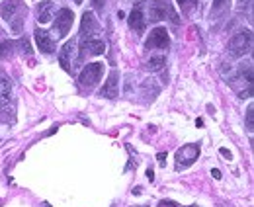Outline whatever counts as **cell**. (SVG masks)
<instances>
[{
    "label": "cell",
    "instance_id": "cell-10",
    "mask_svg": "<svg viewBox=\"0 0 254 207\" xmlns=\"http://www.w3.org/2000/svg\"><path fill=\"white\" fill-rule=\"evenodd\" d=\"M127 23H129V27H131L133 31H137V33H141V31L145 29V18H143V10H141L139 6H135V8L131 10V14H129V18H127Z\"/></svg>",
    "mask_w": 254,
    "mask_h": 207
},
{
    "label": "cell",
    "instance_id": "cell-24",
    "mask_svg": "<svg viewBox=\"0 0 254 207\" xmlns=\"http://www.w3.org/2000/svg\"><path fill=\"white\" fill-rule=\"evenodd\" d=\"M75 2H76V4H82V0H75Z\"/></svg>",
    "mask_w": 254,
    "mask_h": 207
},
{
    "label": "cell",
    "instance_id": "cell-11",
    "mask_svg": "<svg viewBox=\"0 0 254 207\" xmlns=\"http://www.w3.org/2000/svg\"><path fill=\"white\" fill-rule=\"evenodd\" d=\"M53 16H55V4H53V2L45 0V2H41V4L37 6V20H39L41 23H49V22L53 20Z\"/></svg>",
    "mask_w": 254,
    "mask_h": 207
},
{
    "label": "cell",
    "instance_id": "cell-16",
    "mask_svg": "<svg viewBox=\"0 0 254 207\" xmlns=\"http://www.w3.org/2000/svg\"><path fill=\"white\" fill-rule=\"evenodd\" d=\"M166 65V57H151V61H149V69L151 70H160L162 67Z\"/></svg>",
    "mask_w": 254,
    "mask_h": 207
},
{
    "label": "cell",
    "instance_id": "cell-15",
    "mask_svg": "<svg viewBox=\"0 0 254 207\" xmlns=\"http://www.w3.org/2000/svg\"><path fill=\"white\" fill-rule=\"evenodd\" d=\"M90 33V31H94V16L88 12V14H84L82 16V25H80V35H84V33Z\"/></svg>",
    "mask_w": 254,
    "mask_h": 207
},
{
    "label": "cell",
    "instance_id": "cell-23",
    "mask_svg": "<svg viewBox=\"0 0 254 207\" xmlns=\"http://www.w3.org/2000/svg\"><path fill=\"white\" fill-rule=\"evenodd\" d=\"M156 159H158V161H160V162H162V161H164V159H166V155H164V153H158V157H156Z\"/></svg>",
    "mask_w": 254,
    "mask_h": 207
},
{
    "label": "cell",
    "instance_id": "cell-4",
    "mask_svg": "<svg viewBox=\"0 0 254 207\" xmlns=\"http://www.w3.org/2000/svg\"><path fill=\"white\" fill-rule=\"evenodd\" d=\"M73 22H75V14H73V10H69V8L59 10L57 20H55V25H53V29H55L57 37H65V35L71 31Z\"/></svg>",
    "mask_w": 254,
    "mask_h": 207
},
{
    "label": "cell",
    "instance_id": "cell-22",
    "mask_svg": "<svg viewBox=\"0 0 254 207\" xmlns=\"http://www.w3.org/2000/svg\"><path fill=\"white\" fill-rule=\"evenodd\" d=\"M156 207H178V206H176L174 202H160Z\"/></svg>",
    "mask_w": 254,
    "mask_h": 207
},
{
    "label": "cell",
    "instance_id": "cell-25",
    "mask_svg": "<svg viewBox=\"0 0 254 207\" xmlns=\"http://www.w3.org/2000/svg\"><path fill=\"white\" fill-rule=\"evenodd\" d=\"M239 2H245V0H239Z\"/></svg>",
    "mask_w": 254,
    "mask_h": 207
},
{
    "label": "cell",
    "instance_id": "cell-8",
    "mask_svg": "<svg viewBox=\"0 0 254 207\" xmlns=\"http://www.w3.org/2000/svg\"><path fill=\"white\" fill-rule=\"evenodd\" d=\"M75 53H76V41L71 39V41H67V43L63 45V49H61V53H59V63H61V67H63L65 70H71Z\"/></svg>",
    "mask_w": 254,
    "mask_h": 207
},
{
    "label": "cell",
    "instance_id": "cell-2",
    "mask_svg": "<svg viewBox=\"0 0 254 207\" xmlns=\"http://www.w3.org/2000/svg\"><path fill=\"white\" fill-rule=\"evenodd\" d=\"M166 18H170L174 23H178V16L174 14L168 0H152L151 2V20L160 22V20H166Z\"/></svg>",
    "mask_w": 254,
    "mask_h": 207
},
{
    "label": "cell",
    "instance_id": "cell-1",
    "mask_svg": "<svg viewBox=\"0 0 254 207\" xmlns=\"http://www.w3.org/2000/svg\"><path fill=\"white\" fill-rule=\"evenodd\" d=\"M251 47H253V33L251 31H243L229 41V53L235 57H245L251 51Z\"/></svg>",
    "mask_w": 254,
    "mask_h": 207
},
{
    "label": "cell",
    "instance_id": "cell-5",
    "mask_svg": "<svg viewBox=\"0 0 254 207\" xmlns=\"http://www.w3.org/2000/svg\"><path fill=\"white\" fill-rule=\"evenodd\" d=\"M168 45H170V37H168L166 27H154L149 33L147 43H145L147 49H166Z\"/></svg>",
    "mask_w": 254,
    "mask_h": 207
},
{
    "label": "cell",
    "instance_id": "cell-21",
    "mask_svg": "<svg viewBox=\"0 0 254 207\" xmlns=\"http://www.w3.org/2000/svg\"><path fill=\"white\" fill-rule=\"evenodd\" d=\"M227 0H213V10H219Z\"/></svg>",
    "mask_w": 254,
    "mask_h": 207
},
{
    "label": "cell",
    "instance_id": "cell-6",
    "mask_svg": "<svg viewBox=\"0 0 254 207\" xmlns=\"http://www.w3.org/2000/svg\"><path fill=\"white\" fill-rule=\"evenodd\" d=\"M82 47L88 49L92 55H102L106 51V41L98 31H90L88 37L82 41Z\"/></svg>",
    "mask_w": 254,
    "mask_h": 207
},
{
    "label": "cell",
    "instance_id": "cell-7",
    "mask_svg": "<svg viewBox=\"0 0 254 207\" xmlns=\"http://www.w3.org/2000/svg\"><path fill=\"white\" fill-rule=\"evenodd\" d=\"M33 37H35V43H37V49L41 51V53H53L55 51V41H53V37L45 31V29H35L33 31Z\"/></svg>",
    "mask_w": 254,
    "mask_h": 207
},
{
    "label": "cell",
    "instance_id": "cell-9",
    "mask_svg": "<svg viewBox=\"0 0 254 207\" xmlns=\"http://www.w3.org/2000/svg\"><path fill=\"white\" fill-rule=\"evenodd\" d=\"M118 88H120V74H118L116 70H112L110 76H108V80L104 82L100 94H102L104 98H116V96H118Z\"/></svg>",
    "mask_w": 254,
    "mask_h": 207
},
{
    "label": "cell",
    "instance_id": "cell-3",
    "mask_svg": "<svg viewBox=\"0 0 254 207\" xmlns=\"http://www.w3.org/2000/svg\"><path fill=\"white\" fill-rule=\"evenodd\" d=\"M102 74H104V63H90L78 74V84H82V86H94L102 78Z\"/></svg>",
    "mask_w": 254,
    "mask_h": 207
},
{
    "label": "cell",
    "instance_id": "cell-17",
    "mask_svg": "<svg viewBox=\"0 0 254 207\" xmlns=\"http://www.w3.org/2000/svg\"><path fill=\"white\" fill-rule=\"evenodd\" d=\"M12 51H14L12 41H4V43H0V59H10V57H12Z\"/></svg>",
    "mask_w": 254,
    "mask_h": 207
},
{
    "label": "cell",
    "instance_id": "cell-13",
    "mask_svg": "<svg viewBox=\"0 0 254 207\" xmlns=\"http://www.w3.org/2000/svg\"><path fill=\"white\" fill-rule=\"evenodd\" d=\"M198 155H200V149H198L196 145H188V147L180 149V153H178V164H180V162H182V164L194 162V159H198Z\"/></svg>",
    "mask_w": 254,
    "mask_h": 207
},
{
    "label": "cell",
    "instance_id": "cell-19",
    "mask_svg": "<svg viewBox=\"0 0 254 207\" xmlns=\"http://www.w3.org/2000/svg\"><path fill=\"white\" fill-rule=\"evenodd\" d=\"M104 2H106V0H92V6H94L96 10H102V8H104Z\"/></svg>",
    "mask_w": 254,
    "mask_h": 207
},
{
    "label": "cell",
    "instance_id": "cell-20",
    "mask_svg": "<svg viewBox=\"0 0 254 207\" xmlns=\"http://www.w3.org/2000/svg\"><path fill=\"white\" fill-rule=\"evenodd\" d=\"M247 121H249V125L253 127V106H249V112H247Z\"/></svg>",
    "mask_w": 254,
    "mask_h": 207
},
{
    "label": "cell",
    "instance_id": "cell-12",
    "mask_svg": "<svg viewBox=\"0 0 254 207\" xmlns=\"http://www.w3.org/2000/svg\"><path fill=\"white\" fill-rule=\"evenodd\" d=\"M20 10H22V0H6L2 4V18L6 22H12L16 12H20Z\"/></svg>",
    "mask_w": 254,
    "mask_h": 207
},
{
    "label": "cell",
    "instance_id": "cell-18",
    "mask_svg": "<svg viewBox=\"0 0 254 207\" xmlns=\"http://www.w3.org/2000/svg\"><path fill=\"white\" fill-rule=\"evenodd\" d=\"M176 2H178L182 8H188V6H196L198 0H176Z\"/></svg>",
    "mask_w": 254,
    "mask_h": 207
},
{
    "label": "cell",
    "instance_id": "cell-14",
    "mask_svg": "<svg viewBox=\"0 0 254 207\" xmlns=\"http://www.w3.org/2000/svg\"><path fill=\"white\" fill-rule=\"evenodd\" d=\"M10 96H12V82L8 78H0V106L8 104Z\"/></svg>",
    "mask_w": 254,
    "mask_h": 207
}]
</instances>
